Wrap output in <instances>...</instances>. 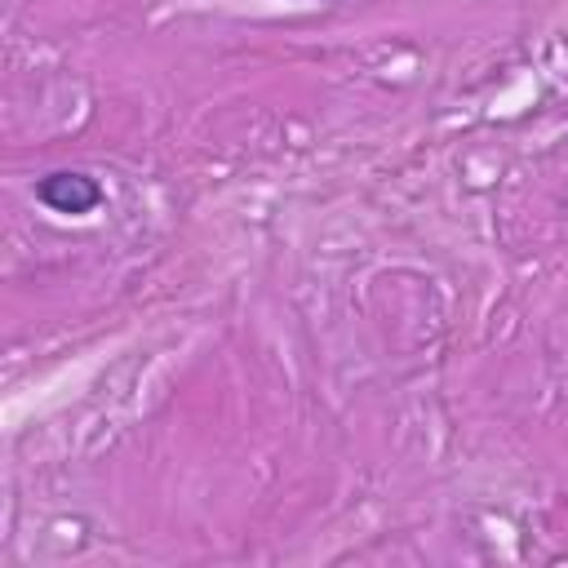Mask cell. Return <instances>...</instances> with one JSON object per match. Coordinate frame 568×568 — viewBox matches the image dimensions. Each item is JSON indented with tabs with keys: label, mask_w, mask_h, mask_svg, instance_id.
Segmentation results:
<instances>
[{
	"label": "cell",
	"mask_w": 568,
	"mask_h": 568,
	"mask_svg": "<svg viewBox=\"0 0 568 568\" xmlns=\"http://www.w3.org/2000/svg\"><path fill=\"white\" fill-rule=\"evenodd\" d=\"M36 200L49 209V213H62V217H89L102 209L106 191L93 173L84 169H53L44 178H36Z\"/></svg>",
	"instance_id": "obj_1"
}]
</instances>
